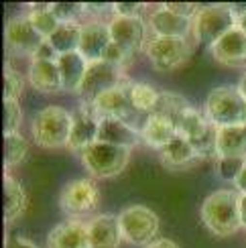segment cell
Here are the masks:
<instances>
[{
	"instance_id": "obj_1",
	"label": "cell",
	"mask_w": 246,
	"mask_h": 248,
	"mask_svg": "<svg viewBox=\"0 0 246 248\" xmlns=\"http://www.w3.org/2000/svg\"><path fill=\"white\" fill-rule=\"evenodd\" d=\"M201 222L216 236H232L240 230V193L236 189H218L201 203Z\"/></svg>"
},
{
	"instance_id": "obj_2",
	"label": "cell",
	"mask_w": 246,
	"mask_h": 248,
	"mask_svg": "<svg viewBox=\"0 0 246 248\" xmlns=\"http://www.w3.org/2000/svg\"><path fill=\"white\" fill-rule=\"evenodd\" d=\"M203 112L216 128L246 126V98L240 94L238 86L214 88L206 98Z\"/></svg>"
},
{
	"instance_id": "obj_3",
	"label": "cell",
	"mask_w": 246,
	"mask_h": 248,
	"mask_svg": "<svg viewBox=\"0 0 246 248\" xmlns=\"http://www.w3.org/2000/svg\"><path fill=\"white\" fill-rule=\"evenodd\" d=\"M71 134V114L61 106H47L33 118V140L43 149L67 147Z\"/></svg>"
},
{
	"instance_id": "obj_4",
	"label": "cell",
	"mask_w": 246,
	"mask_h": 248,
	"mask_svg": "<svg viewBox=\"0 0 246 248\" xmlns=\"http://www.w3.org/2000/svg\"><path fill=\"white\" fill-rule=\"evenodd\" d=\"M236 25L238 16L234 15L230 4H210L200 8L193 16V37L200 45H208L212 49Z\"/></svg>"
},
{
	"instance_id": "obj_5",
	"label": "cell",
	"mask_w": 246,
	"mask_h": 248,
	"mask_svg": "<svg viewBox=\"0 0 246 248\" xmlns=\"http://www.w3.org/2000/svg\"><path fill=\"white\" fill-rule=\"evenodd\" d=\"M81 165L94 177H116L126 169L130 161V149L108 142H94L79 153Z\"/></svg>"
},
{
	"instance_id": "obj_6",
	"label": "cell",
	"mask_w": 246,
	"mask_h": 248,
	"mask_svg": "<svg viewBox=\"0 0 246 248\" xmlns=\"http://www.w3.org/2000/svg\"><path fill=\"white\" fill-rule=\"evenodd\" d=\"M122 238L135 246H149L157 240L161 220L147 205H130L118 216Z\"/></svg>"
},
{
	"instance_id": "obj_7",
	"label": "cell",
	"mask_w": 246,
	"mask_h": 248,
	"mask_svg": "<svg viewBox=\"0 0 246 248\" xmlns=\"http://www.w3.org/2000/svg\"><path fill=\"white\" fill-rule=\"evenodd\" d=\"M145 55L149 57L155 71L169 74V71H175L187 63L189 57L193 55V47L189 45L187 39L153 37L145 47Z\"/></svg>"
},
{
	"instance_id": "obj_8",
	"label": "cell",
	"mask_w": 246,
	"mask_h": 248,
	"mask_svg": "<svg viewBox=\"0 0 246 248\" xmlns=\"http://www.w3.org/2000/svg\"><path fill=\"white\" fill-rule=\"evenodd\" d=\"M177 132L187 139L201 159L216 157V132L218 128L208 120L206 112L189 106L177 122Z\"/></svg>"
},
{
	"instance_id": "obj_9",
	"label": "cell",
	"mask_w": 246,
	"mask_h": 248,
	"mask_svg": "<svg viewBox=\"0 0 246 248\" xmlns=\"http://www.w3.org/2000/svg\"><path fill=\"white\" fill-rule=\"evenodd\" d=\"M100 203V189L94 179L79 177L63 185L59 193V208L63 214L79 220L81 216L92 214Z\"/></svg>"
},
{
	"instance_id": "obj_10",
	"label": "cell",
	"mask_w": 246,
	"mask_h": 248,
	"mask_svg": "<svg viewBox=\"0 0 246 248\" xmlns=\"http://www.w3.org/2000/svg\"><path fill=\"white\" fill-rule=\"evenodd\" d=\"M124 81H126V78H124V69L122 67L108 63V61H96V63L88 65L84 84H81L77 96L90 104V102L98 100L102 94L118 88L120 84H124Z\"/></svg>"
},
{
	"instance_id": "obj_11",
	"label": "cell",
	"mask_w": 246,
	"mask_h": 248,
	"mask_svg": "<svg viewBox=\"0 0 246 248\" xmlns=\"http://www.w3.org/2000/svg\"><path fill=\"white\" fill-rule=\"evenodd\" d=\"M4 41H6V47L13 53L29 55L33 59V55L41 49V45H45L47 39L33 27L29 16H15L6 23Z\"/></svg>"
},
{
	"instance_id": "obj_12",
	"label": "cell",
	"mask_w": 246,
	"mask_h": 248,
	"mask_svg": "<svg viewBox=\"0 0 246 248\" xmlns=\"http://www.w3.org/2000/svg\"><path fill=\"white\" fill-rule=\"evenodd\" d=\"M110 35L112 43H116L128 53L137 55L142 47H147V23L142 16H118L114 15L110 18Z\"/></svg>"
},
{
	"instance_id": "obj_13",
	"label": "cell",
	"mask_w": 246,
	"mask_h": 248,
	"mask_svg": "<svg viewBox=\"0 0 246 248\" xmlns=\"http://www.w3.org/2000/svg\"><path fill=\"white\" fill-rule=\"evenodd\" d=\"M98 130H100V118L94 112V108L84 102L76 112H71V134L67 149L81 153L86 147L98 140Z\"/></svg>"
},
{
	"instance_id": "obj_14",
	"label": "cell",
	"mask_w": 246,
	"mask_h": 248,
	"mask_svg": "<svg viewBox=\"0 0 246 248\" xmlns=\"http://www.w3.org/2000/svg\"><path fill=\"white\" fill-rule=\"evenodd\" d=\"M110 43H112V35L108 23H102L98 18L81 23V39L77 51L88 63H96V61L104 59Z\"/></svg>"
},
{
	"instance_id": "obj_15",
	"label": "cell",
	"mask_w": 246,
	"mask_h": 248,
	"mask_svg": "<svg viewBox=\"0 0 246 248\" xmlns=\"http://www.w3.org/2000/svg\"><path fill=\"white\" fill-rule=\"evenodd\" d=\"M130 84L132 81L126 79L124 84H120L118 88L102 94L98 100L90 102V106L94 108V112L98 114V118H118V120H126L135 108H132L130 102ZM88 104V102H86Z\"/></svg>"
},
{
	"instance_id": "obj_16",
	"label": "cell",
	"mask_w": 246,
	"mask_h": 248,
	"mask_svg": "<svg viewBox=\"0 0 246 248\" xmlns=\"http://www.w3.org/2000/svg\"><path fill=\"white\" fill-rule=\"evenodd\" d=\"M212 57L226 67H246V33L236 25L212 49Z\"/></svg>"
},
{
	"instance_id": "obj_17",
	"label": "cell",
	"mask_w": 246,
	"mask_h": 248,
	"mask_svg": "<svg viewBox=\"0 0 246 248\" xmlns=\"http://www.w3.org/2000/svg\"><path fill=\"white\" fill-rule=\"evenodd\" d=\"M149 27L153 29L155 37H175V39H187L193 33V18L179 16L171 13L165 4L155 8L149 16Z\"/></svg>"
},
{
	"instance_id": "obj_18",
	"label": "cell",
	"mask_w": 246,
	"mask_h": 248,
	"mask_svg": "<svg viewBox=\"0 0 246 248\" xmlns=\"http://www.w3.org/2000/svg\"><path fill=\"white\" fill-rule=\"evenodd\" d=\"M159 155H161V165L169 171H185L203 161L198 155V151L193 149V144L187 139H183L181 134H177L165 149L159 151Z\"/></svg>"
},
{
	"instance_id": "obj_19",
	"label": "cell",
	"mask_w": 246,
	"mask_h": 248,
	"mask_svg": "<svg viewBox=\"0 0 246 248\" xmlns=\"http://www.w3.org/2000/svg\"><path fill=\"white\" fill-rule=\"evenodd\" d=\"M90 248H118L122 238L118 216L114 214H100L88 224Z\"/></svg>"
},
{
	"instance_id": "obj_20",
	"label": "cell",
	"mask_w": 246,
	"mask_h": 248,
	"mask_svg": "<svg viewBox=\"0 0 246 248\" xmlns=\"http://www.w3.org/2000/svg\"><path fill=\"white\" fill-rule=\"evenodd\" d=\"M47 248H90L88 224L81 220L57 224L47 236Z\"/></svg>"
},
{
	"instance_id": "obj_21",
	"label": "cell",
	"mask_w": 246,
	"mask_h": 248,
	"mask_svg": "<svg viewBox=\"0 0 246 248\" xmlns=\"http://www.w3.org/2000/svg\"><path fill=\"white\" fill-rule=\"evenodd\" d=\"M29 84L41 94H57L63 90L61 81V71L57 65V59H31L29 65Z\"/></svg>"
},
{
	"instance_id": "obj_22",
	"label": "cell",
	"mask_w": 246,
	"mask_h": 248,
	"mask_svg": "<svg viewBox=\"0 0 246 248\" xmlns=\"http://www.w3.org/2000/svg\"><path fill=\"white\" fill-rule=\"evenodd\" d=\"M98 142H108V144H116V147L132 149L138 142H142V137H140V130L132 128L126 120L102 118L100 130H98Z\"/></svg>"
},
{
	"instance_id": "obj_23",
	"label": "cell",
	"mask_w": 246,
	"mask_h": 248,
	"mask_svg": "<svg viewBox=\"0 0 246 248\" xmlns=\"http://www.w3.org/2000/svg\"><path fill=\"white\" fill-rule=\"evenodd\" d=\"M177 134L179 132H177L175 124H173L171 120H167V118H163V116H157V114H151L140 128L142 142L149 144L151 149H157V151L165 149Z\"/></svg>"
},
{
	"instance_id": "obj_24",
	"label": "cell",
	"mask_w": 246,
	"mask_h": 248,
	"mask_svg": "<svg viewBox=\"0 0 246 248\" xmlns=\"http://www.w3.org/2000/svg\"><path fill=\"white\" fill-rule=\"evenodd\" d=\"M216 159H246V126L218 128Z\"/></svg>"
},
{
	"instance_id": "obj_25",
	"label": "cell",
	"mask_w": 246,
	"mask_h": 248,
	"mask_svg": "<svg viewBox=\"0 0 246 248\" xmlns=\"http://www.w3.org/2000/svg\"><path fill=\"white\" fill-rule=\"evenodd\" d=\"M57 65H59V71H61L63 92L77 94L81 84H84V78H86V71H88L90 63L79 55V51H76V53L59 55L57 57Z\"/></svg>"
},
{
	"instance_id": "obj_26",
	"label": "cell",
	"mask_w": 246,
	"mask_h": 248,
	"mask_svg": "<svg viewBox=\"0 0 246 248\" xmlns=\"http://www.w3.org/2000/svg\"><path fill=\"white\" fill-rule=\"evenodd\" d=\"M25 205H27V193L23 189L16 179H13L10 175H4V181H2V216H4V222H15L18 220L25 212Z\"/></svg>"
},
{
	"instance_id": "obj_27",
	"label": "cell",
	"mask_w": 246,
	"mask_h": 248,
	"mask_svg": "<svg viewBox=\"0 0 246 248\" xmlns=\"http://www.w3.org/2000/svg\"><path fill=\"white\" fill-rule=\"evenodd\" d=\"M79 39H81V23H63L57 27V31L47 41L57 51V55H67V53H76L79 49Z\"/></svg>"
},
{
	"instance_id": "obj_28",
	"label": "cell",
	"mask_w": 246,
	"mask_h": 248,
	"mask_svg": "<svg viewBox=\"0 0 246 248\" xmlns=\"http://www.w3.org/2000/svg\"><path fill=\"white\" fill-rule=\"evenodd\" d=\"M159 100H161V92L153 88L151 84H145V81H132L130 84V102L137 112H142V114L149 116L155 114Z\"/></svg>"
},
{
	"instance_id": "obj_29",
	"label": "cell",
	"mask_w": 246,
	"mask_h": 248,
	"mask_svg": "<svg viewBox=\"0 0 246 248\" xmlns=\"http://www.w3.org/2000/svg\"><path fill=\"white\" fill-rule=\"evenodd\" d=\"M187 108H189V102L181 94H175V92H161V100H159V106L155 110V114L171 120L177 126L179 118L183 116V112H185Z\"/></svg>"
},
{
	"instance_id": "obj_30",
	"label": "cell",
	"mask_w": 246,
	"mask_h": 248,
	"mask_svg": "<svg viewBox=\"0 0 246 248\" xmlns=\"http://www.w3.org/2000/svg\"><path fill=\"white\" fill-rule=\"evenodd\" d=\"M29 153V142L20 134H6L2 139V157H4V167H16V165L27 157Z\"/></svg>"
},
{
	"instance_id": "obj_31",
	"label": "cell",
	"mask_w": 246,
	"mask_h": 248,
	"mask_svg": "<svg viewBox=\"0 0 246 248\" xmlns=\"http://www.w3.org/2000/svg\"><path fill=\"white\" fill-rule=\"evenodd\" d=\"M29 20L33 23V27H35L45 39H49V37L57 31V27L61 25L59 20L53 16V13L49 10V4L33 6V8H31V13H29Z\"/></svg>"
},
{
	"instance_id": "obj_32",
	"label": "cell",
	"mask_w": 246,
	"mask_h": 248,
	"mask_svg": "<svg viewBox=\"0 0 246 248\" xmlns=\"http://www.w3.org/2000/svg\"><path fill=\"white\" fill-rule=\"evenodd\" d=\"M49 10L53 13V16L63 23H79V16L86 15V4L79 2H53L49 4Z\"/></svg>"
},
{
	"instance_id": "obj_33",
	"label": "cell",
	"mask_w": 246,
	"mask_h": 248,
	"mask_svg": "<svg viewBox=\"0 0 246 248\" xmlns=\"http://www.w3.org/2000/svg\"><path fill=\"white\" fill-rule=\"evenodd\" d=\"M23 90H25V78L20 76L16 69L6 67L4 76H2V100L4 102H10V100L18 102V96L23 94Z\"/></svg>"
},
{
	"instance_id": "obj_34",
	"label": "cell",
	"mask_w": 246,
	"mask_h": 248,
	"mask_svg": "<svg viewBox=\"0 0 246 248\" xmlns=\"http://www.w3.org/2000/svg\"><path fill=\"white\" fill-rule=\"evenodd\" d=\"M23 122V110L16 100L2 102V132L6 134H16L18 126Z\"/></svg>"
},
{
	"instance_id": "obj_35",
	"label": "cell",
	"mask_w": 246,
	"mask_h": 248,
	"mask_svg": "<svg viewBox=\"0 0 246 248\" xmlns=\"http://www.w3.org/2000/svg\"><path fill=\"white\" fill-rule=\"evenodd\" d=\"M246 159H216V171L224 181H236Z\"/></svg>"
},
{
	"instance_id": "obj_36",
	"label": "cell",
	"mask_w": 246,
	"mask_h": 248,
	"mask_svg": "<svg viewBox=\"0 0 246 248\" xmlns=\"http://www.w3.org/2000/svg\"><path fill=\"white\" fill-rule=\"evenodd\" d=\"M132 59H135V55H132V53H128V51L118 47L116 43H110V47L106 49V55H104V59H102V61H108V63H114V65L124 69Z\"/></svg>"
},
{
	"instance_id": "obj_37",
	"label": "cell",
	"mask_w": 246,
	"mask_h": 248,
	"mask_svg": "<svg viewBox=\"0 0 246 248\" xmlns=\"http://www.w3.org/2000/svg\"><path fill=\"white\" fill-rule=\"evenodd\" d=\"M145 4L142 2H116L114 4V15L118 16H140Z\"/></svg>"
},
{
	"instance_id": "obj_38",
	"label": "cell",
	"mask_w": 246,
	"mask_h": 248,
	"mask_svg": "<svg viewBox=\"0 0 246 248\" xmlns=\"http://www.w3.org/2000/svg\"><path fill=\"white\" fill-rule=\"evenodd\" d=\"M165 8H169L171 13H175L179 16H187V18H193L200 10L196 4H191V2H167Z\"/></svg>"
},
{
	"instance_id": "obj_39",
	"label": "cell",
	"mask_w": 246,
	"mask_h": 248,
	"mask_svg": "<svg viewBox=\"0 0 246 248\" xmlns=\"http://www.w3.org/2000/svg\"><path fill=\"white\" fill-rule=\"evenodd\" d=\"M57 57H59L57 51L49 45V41H45V45H41V49L33 55V59H47V61H53V59H57Z\"/></svg>"
},
{
	"instance_id": "obj_40",
	"label": "cell",
	"mask_w": 246,
	"mask_h": 248,
	"mask_svg": "<svg viewBox=\"0 0 246 248\" xmlns=\"http://www.w3.org/2000/svg\"><path fill=\"white\" fill-rule=\"evenodd\" d=\"M4 248H39V246H35L33 242H29L25 238H20V236H16V238H8Z\"/></svg>"
},
{
	"instance_id": "obj_41",
	"label": "cell",
	"mask_w": 246,
	"mask_h": 248,
	"mask_svg": "<svg viewBox=\"0 0 246 248\" xmlns=\"http://www.w3.org/2000/svg\"><path fill=\"white\" fill-rule=\"evenodd\" d=\"M234 185H236V191H238V193L246 195V163H244V167H242V171H240V175H238V179L234 181Z\"/></svg>"
},
{
	"instance_id": "obj_42",
	"label": "cell",
	"mask_w": 246,
	"mask_h": 248,
	"mask_svg": "<svg viewBox=\"0 0 246 248\" xmlns=\"http://www.w3.org/2000/svg\"><path fill=\"white\" fill-rule=\"evenodd\" d=\"M147 248H179L173 240H169V238H159V240H155L153 244H149Z\"/></svg>"
},
{
	"instance_id": "obj_43",
	"label": "cell",
	"mask_w": 246,
	"mask_h": 248,
	"mask_svg": "<svg viewBox=\"0 0 246 248\" xmlns=\"http://www.w3.org/2000/svg\"><path fill=\"white\" fill-rule=\"evenodd\" d=\"M240 222L246 228V195L240 193Z\"/></svg>"
},
{
	"instance_id": "obj_44",
	"label": "cell",
	"mask_w": 246,
	"mask_h": 248,
	"mask_svg": "<svg viewBox=\"0 0 246 248\" xmlns=\"http://www.w3.org/2000/svg\"><path fill=\"white\" fill-rule=\"evenodd\" d=\"M238 90H240V94L246 98V74L240 78V84H238Z\"/></svg>"
},
{
	"instance_id": "obj_45",
	"label": "cell",
	"mask_w": 246,
	"mask_h": 248,
	"mask_svg": "<svg viewBox=\"0 0 246 248\" xmlns=\"http://www.w3.org/2000/svg\"><path fill=\"white\" fill-rule=\"evenodd\" d=\"M238 27L244 31V33H246V13L242 15V16H238Z\"/></svg>"
}]
</instances>
